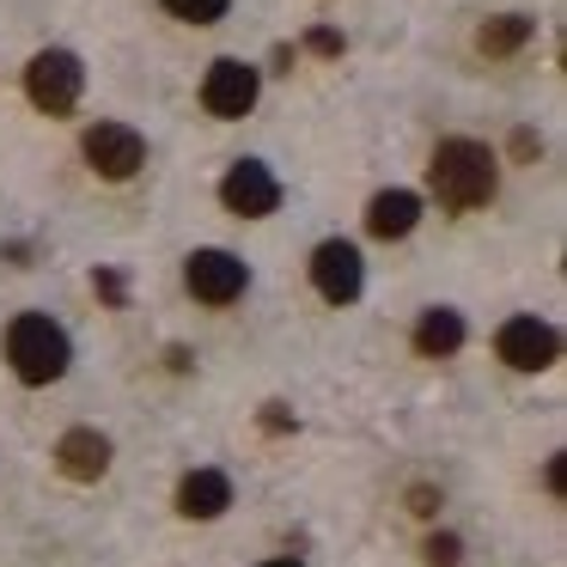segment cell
<instances>
[{
    "label": "cell",
    "instance_id": "obj_1",
    "mask_svg": "<svg viewBox=\"0 0 567 567\" xmlns=\"http://www.w3.org/2000/svg\"><path fill=\"white\" fill-rule=\"evenodd\" d=\"M427 184L440 196V208L470 214V208H488L501 177H494V153L482 141H440L427 165Z\"/></svg>",
    "mask_w": 567,
    "mask_h": 567
},
{
    "label": "cell",
    "instance_id": "obj_2",
    "mask_svg": "<svg viewBox=\"0 0 567 567\" xmlns=\"http://www.w3.org/2000/svg\"><path fill=\"white\" fill-rule=\"evenodd\" d=\"M7 360H13V372L25 384H55L68 372V360H74V348H68L62 323H50L43 311H25L7 330Z\"/></svg>",
    "mask_w": 567,
    "mask_h": 567
},
{
    "label": "cell",
    "instance_id": "obj_3",
    "mask_svg": "<svg viewBox=\"0 0 567 567\" xmlns=\"http://www.w3.org/2000/svg\"><path fill=\"white\" fill-rule=\"evenodd\" d=\"M80 86H86V68H80V55H68V50L31 55V68H25V99L38 104L43 116H68V111L80 104Z\"/></svg>",
    "mask_w": 567,
    "mask_h": 567
},
{
    "label": "cell",
    "instance_id": "obj_4",
    "mask_svg": "<svg viewBox=\"0 0 567 567\" xmlns=\"http://www.w3.org/2000/svg\"><path fill=\"white\" fill-rule=\"evenodd\" d=\"M80 147H86V165H92V172L111 177V184H128V177L147 165V141H141L128 123H99V128H86V141H80Z\"/></svg>",
    "mask_w": 567,
    "mask_h": 567
},
{
    "label": "cell",
    "instance_id": "obj_5",
    "mask_svg": "<svg viewBox=\"0 0 567 567\" xmlns=\"http://www.w3.org/2000/svg\"><path fill=\"white\" fill-rule=\"evenodd\" d=\"M257 86H262L257 68L238 62V55H226V62H214L208 80H202V104H208V116L233 123V116H245L250 104H257Z\"/></svg>",
    "mask_w": 567,
    "mask_h": 567
},
{
    "label": "cell",
    "instance_id": "obj_6",
    "mask_svg": "<svg viewBox=\"0 0 567 567\" xmlns=\"http://www.w3.org/2000/svg\"><path fill=\"white\" fill-rule=\"evenodd\" d=\"M184 281L189 293L202 299V306H233L238 293H245V262L233 257V250H196V257L184 262Z\"/></svg>",
    "mask_w": 567,
    "mask_h": 567
},
{
    "label": "cell",
    "instance_id": "obj_7",
    "mask_svg": "<svg viewBox=\"0 0 567 567\" xmlns=\"http://www.w3.org/2000/svg\"><path fill=\"white\" fill-rule=\"evenodd\" d=\"M555 354H561V336L543 318H513L501 330V360L513 372H543V367H555Z\"/></svg>",
    "mask_w": 567,
    "mask_h": 567
},
{
    "label": "cell",
    "instance_id": "obj_8",
    "mask_svg": "<svg viewBox=\"0 0 567 567\" xmlns=\"http://www.w3.org/2000/svg\"><path fill=\"white\" fill-rule=\"evenodd\" d=\"M220 202L233 214H245V220H262V214H275V202H281V184L269 177V165L238 159L233 172H226V184H220Z\"/></svg>",
    "mask_w": 567,
    "mask_h": 567
},
{
    "label": "cell",
    "instance_id": "obj_9",
    "mask_svg": "<svg viewBox=\"0 0 567 567\" xmlns=\"http://www.w3.org/2000/svg\"><path fill=\"white\" fill-rule=\"evenodd\" d=\"M311 281H318V293L330 299V306H348V299H360V250L348 245V238H330V245H318V257H311Z\"/></svg>",
    "mask_w": 567,
    "mask_h": 567
},
{
    "label": "cell",
    "instance_id": "obj_10",
    "mask_svg": "<svg viewBox=\"0 0 567 567\" xmlns=\"http://www.w3.org/2000/svg\"><path fill=\"white\" fill-rule=\"evenodd\" d=\"M55 470H62L68 482H99L104 470H111V440H104L99 427L62 433V445H55Z\"/></svg>",
    "mask_w": 567,
    "mask_h": 567
},
{
    "label": "cell",
    "instance_id": "obj_11",
    "mask_svg": "<svg viewBox=\"0 0 567 567\" xmlns=\"http://www.w3.org/2000/svg\"><path fill=\"white\" fill-rule=\"evenodd\" d=\"M421 220V196L415 189H379L367 208V233L372 238H409Z\"/></svg>",
    "mask_w": 567,
    "mask_h": 567
},
{
    "label": "cell",
    "instance_id": "obj_12",
    "mask_svg": "<svg viewBox=\"0 0 567 567\" xmlns=\"http://www.w3.org/2000/svg\"><path fill=\"white\" fill-rule=\"evenodd\" d=\"M233 506V482L220 470H189L184 488H177V513L184 518H220Z\"/></svg>",
    "mask_w": 567,
    "mask_h": 567
},
{
    "label": "cell",
    "instance_id": "obj_13",
    "mask_svg": "<svg viewBox=\"0 0 567 567\" xmlns=\"http://www.w3.org/2000/svg\"><path fill=\"white\" fill-rule=\"evenodd\" d=\"M415 348H421L427 360L457 354V348H464V318H457V311H445V306L421 311V323H415Z\"/></svg>",
    "mask_w": 567,
    "mask_h": 567
},
{
    "label": "cell",
    "instance_id": "obj_14",
    "mask_svg": "<svg viewBox=\"0 0 567 567\" xmlns=\"http://www.w3.org/2000/svg\"><path fill=\"white\" fill-rule=\"evenodd\" d=\"M530 31H537V25H530L525 13H501V19H488V25L476 31V50L482 55H513V50H525V43H530Z\"/></svg>",
    "mask_w": 567,
    "mask_h": 567
},
{
    "label": "cell",
    "instance_id": "obj_15",
    "mask_svg": "<svg viewBox=\"0 0 567 567\" xmlns=\"http://www.w3.org/2000/svg\"><path fill=\"white\" fill-rule=\"evenodd\" d=\"M226 7H233V0H165V13L189 19V25H214V19H226Z\"/></svg>",
    "mask_w": 567,
    "mask_h": 567
},
{
    "label": "cell",
    "instance_id": "obj_16",
    "mask_svg": "<svg viewBox=\"0 0 567 567\" xmlns=\"http://www.w3.org/2000/svg\"><path fill=\"white\" fill-rule=\"evenodd\" d=\"M427 561H433V567H452V561H457V537H433V543H427Z\"/></svg>",
    "mask_w": 567,
    "mask_h": 567
},
{
    "label": "cell",
    "instance_id": "obj_17",
    "mask_svg": "<svg viewBox=\"0 0 567 567\" xmlns=\"http://www.w3.org/2000/svg\"><path fill=\"white\" fill-rule=\"evenodd\" d=\"M311 50H318V55H336V50H342V38H336V31H311Z\"/></svg>",
    "mask_w": 567,
    "mask_h": 567
},
{
    "label": "cell",
    "instance_id": "obj_18",
    "mask_svg": "<svg viewBox=\"0 0 567 567\" xmlns=\"http://www.w3.org/2000/svg\"><path fill=\"white\" fill-rule=\"evenodd\" d=\"M549 488H555V494H567V464H561V457L549 464Z\"/></svg>",
    "mask_w": 567,
    "mask_h": 567
},
{
    "label": "cell",
    "instance_id": "obj_19",
    "mask_svg": "<svg viewBox=\"0 0 567 567\" xmlns=\"http://www.w3.org/2000/svg\"><path fill=\"white\" fill-rule=\"evenodd\" d=\"M262 567H299V561H262Z\"/></svg>",
    "mask_w": 567,
    "mask_h": 567
}]
</instances>
